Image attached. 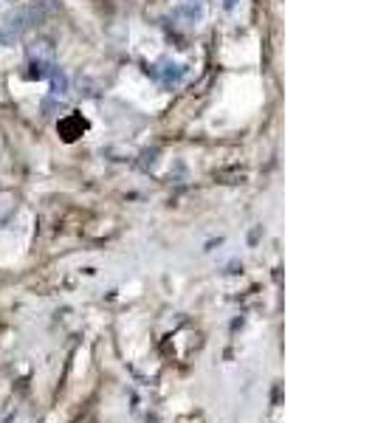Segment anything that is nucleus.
Here are the masks:
<instances>
[{"label":"nucleus","mask_w":375,"mask_h":423,"mask_svg":"<svg viewBox=\"0 0 375 423\" xmlns=\"http://www.w3.org/2000/svg\"><path fill=\"white\" fill-rule=\"evenodd\" d=\"M180 77H183V65H164V71L158 74V79H161V85H175V82H180Z\"/></svg>","instance_id":"obj_3"},{"label":"nucleus","mask_w":375,"mask_h":423,"mask_svg":"<svg viewBox=\"0 0 375 423\" xmlns=\"http://www.w3.org/2000/svg\"><path fill=\"white\" fill-rule=\"evenodd\" d=\"M65 93H68V77L60 68H54V74H51V96L63 99Z\"/></svg>","instance_id":"obj_2"},{"label":"nucleus","mask_w":375,"mask_h":423,"mask_svg":"<svg viewBox=\"0 0 375 423\" xmlns=\"http://www.w3.org/2000/svg\"><path fill=\"white\" fill-rule=\"evenodd\" d=\"M237 6V0H226V9H235Z\"/></svg>","instance_id":"obj_4"},{"label":"nucleus","mask_w":375,"mask_h":423,"mask_svg":"<svg viewBox=\"0 0 375 423\" xmlns=\"http://www.w3.org/2000/svg\"><path fill=\"white\" fill-rule=\"evenodd\" d=\"M54 63L51 60H43V57H34L32 60V71H29V79H46V77H51L54 74Z\"/></svg>","instance_id":"obj_1"}]
</instances>
